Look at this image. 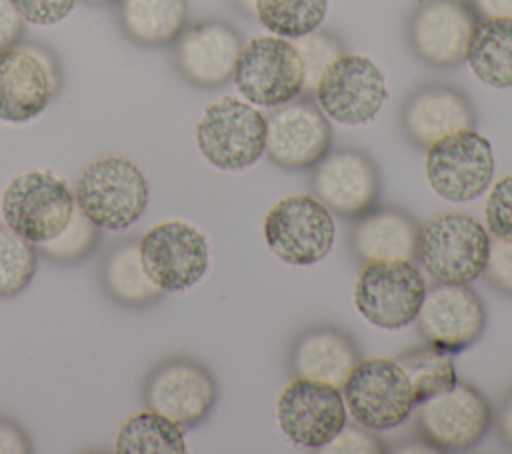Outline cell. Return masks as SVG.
Here are the masks:
<instances>
[{
	"label": "cell",
	"mask_w": 512,
	"mask_h": 454,
	"mask_svg": "<svg viewBox=\"0 0 512 454\" xmlns=\"http://www.w3.org/2000/svg\"><path fill=\"white\" fill-rule=\"evenodd\" d=\"M490 236L468 214L446 212L418 228L416 260L442 284H468L486 266Z\"/></svg>",
	"instance_id": "cell-1"
},
{
	"label": "cell",
	"mask_w": 512,
	"mask_h": 454,
	"mask_svg": "<svg viewBox=\"0 0 512 454\" xmlns=\"http://www.w3.org/2000/svg\"><path fill=\"white\" fill-rule=\"evenodd\" d=\"M76 206L104 230H124L148 206V182L140 168L122 156L90 162L78 178Z\"/></svg>",
	"instance_id": "cell-2"
},
{
	"label": "cell",
	"mask_w": 512,
	"mask_h": 454,
	"mask_svg": "<svg viewBox=\"0 0 512 454\" xmlns=\"http://www.w3.org/2000/svg\"><path fill=\"white\" fill-rule=\"evenodd\" d=\"M0 210L4 224L12 232L40 246L68 226L76 202L62 178L48 170H30L8 182Z\"/></svg>",
	"instance_id": "cell-3"
},
{
	"label": "cell",
	"mask_w": 512,
	"mask_h": 454,
	"mask_svg": "<svg viewBox=\"0 0 512 454\" xmlns=\"http://www.w3.org/2000/svg\"><path fill=\"white\" fill-rule=\"evenodd\" d=\"M344 404L354 422L370 432L396 428L416 408L412 384L396 360H358L344 386Z\"/></svg>",
	"instance_id": "cell-4"
},
{
	"label": "cell",
	"mask_w": 512,
	"mask_h": 454,
	"mask_svg": "<svg viewBox=\"0 0 512 454\" xmlns=\"http://www.w3.org/2000/svg\"><path fill=\"white\" fill-rule=\"evenodd\" d=\"M196 144L212 166L244 170L266 152V118L250 104L226 96L204 108Z\"/></svg>",
	"instance_id": "cell-5"
},
{
	"label": "cell",
	"mask_w": 512,
	"mask_h": 454,
	"mask_svg": "<svg viewBox=\"0 0 512 454\" xmlns=\"http://www.w3.org/2000/svg\"><path fill=\"white\" fill-rule=\"evenodd\" d=\"M232 78L248 102L266 108L292 102L304 92L298 50L280 36H256L242 44Z\"/></svg>",
	"instance_id": "cell-6"
},
{
	"label": "cell",
	"mask_w": 512,
	"mask_h": 454,
	"mask_svg": "<svg viewBox=\"0 0 512 454\" xmlns=\"http://www.w3.org/2000/svg\"><path fill=\"white\" fill-rule=\"evenodd\" d=\"M336 226L330 210L310 194L278 200L266 214L264 238L268 248L284 262L310 266L332 250Z\"/></svg>",
	"instance_id": "cell-7"
},
{
	"label": "cell",
	"mask_w": 512,
	"mask_h": 454,
	"mask_svg": "<svg viewBox=\"0 0 512 454\" xmlns=\"http://www.w3.org/2000/svg\"><path fill=\"white\" fill-rule=\"evenodd\" d=\"M426 296L412 260H378L360 270L354 284L356 310L374 326L396 330L410 324Z\"/></svg>",
	"instance_id": "cell-8"
},
{
	"label": "cell",
	"mask_w": 512,
	"mask_h": 454,
	"mask_svg": "<svg viewBox=\"0 0 512 454\" xmlns=\"http://www.w3.org/2000/svg\"><path fill=\"white\" fill-rule=\"evenodd\" d=\"M142 398L150 410L160 412L182 430H188L210 414L218 398V384L202 362L176 356L156 364L148 372Z\"/></svg>",
	"instance_id": "cell-9"
},
{
	"label": "cell",
	"mask_w": 512,
	"mask_h": 454,
	"mask_svg": "<svg viewBox=\"0 0 512 454\" xmlns=\"http://www.w3.org/2000/svg\"><path fill=\"white\" fill-rule=\"evenodd\" d=\"M426 178L450 202L478 198L494 174L490 142L474 128L452 132L426 148Z\"/></svg>",
	"instance_id": "cell-10"
},
{
	"label": "cell",
	"mask_w": 512,
	"mask_h": 454,
	"mask_svg": "<svg viewBox=\"0 0 512 454\" xmlns=\"http://www.w3.org/2000/svg\"><path fill=\"white\" fill-rule=\"evenodd\" d=\"M314 96L328 118L360 126L376 118L388 92L384 74L370 58L340 54L320 76Z\"/></svg>",
	"instance_id": "cell-11"
},
{
	"label": "cell",
	"mask_w": 512,
	"mask_h": 454,
	"mask_svg": "<svg viewBox=\"0 0 512 454\" xmlns=\"http://www.w3.org/2000/svg\"><path fill=\"white\" fill-rule=\"evenodd\" d=\"M140 260L158 288L180 292L202 280L208 270L210 248L198 228L168 220L152 226L140 238Z\"/></svg>",
	"instance_id": "cell-12"
},
{
	"label": "cell",
	"mask_w": 512,
	"mask_h": 454,
	"mask_svg": "<svg viewBox=\"0 0 512 454\" xmlns=\"http://www.w3.org/2000/svg\"><path fill=\"white\" fill-rule=\"evenodd\" d=\"M340 388L294 376L276 402V418L288 440L300 448H324L346 426Z\"/></svg>",
	"instance_id": "cell-13"
},
{
	"label": "cell",
	"mask_w": 512,
	"mask_h": 454,
	"mask_svg": "<svg viewBox=\"0 0 512 454\" xmlns=\"http://www.w3.org/2000/svg\"><path fill=\"white\" fill-rule=\"evenodd\" d=\"M420 436L436 450L460 452L476 446L490 428L492 412L480 390L456 382L450 390L416 404Z\"/></svg>",
	"instance_id": "cell-14"
},
{
	"label": "cell",
	"mask_w": 512,
	"mask_h": 454,
	"mask_svg": "<svg viewBox=\"0 0 512 454\" xmlns=\"http://www.w3.org/2000/svg\"><path fill=\"white\" fill-rule=\"evenodd\" d=\"M422 338L448 354L472 346L486 328V308L476 290L466 284H442L426 290L416 314Z\"/></svg>",
	"instance_id": "cell-15"
},
{
	"label": "cell",
	"mask_w": 512,
	"mask_h": 454,
	"mask_svg": "<svg viewBox=\"0 0 512 454\" xmlns=\"http://www.w3.org/2000/svg\"><path fill=\"white\" fill-rule=\"evenodd\" d=\"M314 196L344 218H358L376 206L380 196V172L374 160L356 148L328 150L312 166Z\"/></svg>",
	"instance_id": "cell-16"
},
{
	"label": "cell",
	"mask_w": 512,
	"mask_h": 454,
	"mask_svg": "<svg viewBox=\"0 0 512 454\" xmlns=\"http://www.w3.org/2000/svg\"><path fill=\"white\" fill-rule=\"evenodd\" d=\"M332 144L324 112L310 100H292L266 118V154L284 170H306L322 160Z\"/></svg>",
	"instance_id": "cell-17"
},
{
	"label": "cell",
	"mask_w": 512,
	"mask_h": 454,
	"mask_svg": "<svg viewBox=\"0 0 512 454\" xmlns=\"http://www.w3.org/2000/svg\"><path fill=\"white\" fill-rule=\"evenodd\" d=\"M476 22L474 8L464 0H422L410 16V46L430 66H454L466 58Z\"/></svg>",
	"instance_id": "cell-18"
},
{
	"label": "cell",
	"mask_w": 512,
	"mask_h": 454,
	"mask_svg": "<svg viewBox=\"0 0 512 454\" xmlns=\"http://www.w3.org/2000/svg\"><path fill=\"white\" fill-rule=\"evenodd\" d=\"M56 92V72L46 52L12 44L0 50V120L22 124L46 110Z\"/></svg>",
	"instance_id": "cell-19"
},
{
	"label": "cell",
	"mask_w": 512,
	"mask_h": 454,
	"mask_svg": "<svg viewBox=\"0 0 512 454\" xmlns=\"http://www.w3.org/2000/svg\"><path fill=\"white\" fill-rule=\"evenodd\" d=\"M178 72L194 86L216 88L226 84L242 48L238 32L222 20H206L182 30L174 40Z\"/></svg>",
	"instance_id": "cell-20"
},
{
	"label": "cell",
	"mask_w": 512,
	"mask_h": 454,
	"mask_svg": "<svg viewBox=\"0 0 512 454\" xmlns=\"http://www.w3.org/2000/svg\"><path fill=\"white\" fill-rule=\"evenodd\" d=\"M402 128L416 146L428 148L452 132L474 128V108L460 90L428 84L406 100Z\"/></svg>",
	"instance_id": "cell-21"
},
{
	"label": "cell",
	"mask_w": 512,
	"mask_h": 454,
	"mask_svg": "<svg viewBox=\"0 0 512 454\" xmlns=\"http://www.w3.org/2000/svg\"><path fill=\"white\" fill-rule=\"evenodd\" d=\"M360 360L354 340L334 326L304 330L292 350L290 368L298 378H308L342 388L348 374Z\"/></svg>",
	"instance_id": "cell-22"
},
{
	"label": "cell",
	"mask_w": 512,
	"mask_h": 454,
	"mask_svg": "<svg viewBox=\"0 0 512 454\" xmlns=\"http://www.w3.org/2000/svg\"><path fill=\"white\" fill-rule=\"evenodd\" d=\"M354 220L350 244L354 256L364 264L416 258L418 224L408 212L394 206H374Z\"/></svg>",
	"instance_id": "cell-23"
},
{
	"label": "cell",
	"mask_w": 512,
	"mask_h": 454,
	"mask_svg": "<svg viewBox=\"0 0 512 454\" xmlns=\"http://www.w3.org/2000/svg\"><path fill=\"white\" fill-rule=\"evenodd\" d=\"M186 0H120L118 24L126 38L142 46L172 44L186 28Z\"/></svg>",
	"instance_id": "cell-24"
},
{
	"label": "cell",
	"mask_w": 512,
	"mask_h": 454,
	"mask_svg": "<svg viewBox=\"0 0 512 454\" xmlns=\"http://www.w3.org/2000/svg\"><path fill=\"white\" fill-rule=\"evenodd\" d=\"M464 60L480 82L512 88V18L478 20Z\"/></svg>",
	"instance_id": "cell-25"
},
{
	"label": "cell",
	"mask_w": 512,
	"mask_h": 454,
	"mask_svg": "<svg viewBox=\"0 0 512 454\" xmlns=\"http://www.w3.org/2000/svg\"><path fill=\"white\" fill-rule=\"evenodd\" d=\"M102 284L112 300L124 306H148L162 298L140 260V240H126L110 248L102 264Z\"/></svg>",
	"instance_id": "cell-26"
},
{
	"label": "cell",
	"mask_w": 512,
	"mask_h": 454,
	"mask_svg": "<svg viewBox=\"0 0 512 454\" xmlns=\"http://www.w3.org/2000/svg\"><path fill=\"white\" fill-rule=\"evenodd\" d=\"M114 450L118 454H184L186 442L176 422L148 408L120 426Z\"/></svg>",
	"instance_id": "cell-27"
},
{
	"label": "cell",
	"mask_w": 512,
	"mask_h": 454,
	"mask_svg": "<svg viewBox=\"0 0 512 454\" xmlns=\"http://www.w3.org/2000/svg\"><path fill=\"white\" fill-rule=\"evenodd\" d=\"M450 356L452 354L442 352L428 344L404 352L396 358V362L402 366L412 384L416 404L450 390L458 382Z\"/></svg>",
	"instance_id": "cell-28"
},
{
	"label": "cell",
	"mask_w": 512,
	"mask_h": 454,
	"mask_svg": "<svg viewBox=\"0 0 512 454\" xmlns=\"http://www.w3.org/2000/svg\"><path fill=\"white\" fill-rule=\"evenodd\" d=\"M328 12V0H256L254 16L280 38H298L318 30Z\"/></svg>",
	"instance_id": "cell-29"
},
{
	"label": "cell",
	"mask_w": 512,
	"mask_h": 454,
	"mask_svg": "<svg viewBox=\"0 0 512 454\" xmlns=\"http://www.w3.org/2000/svg\"><path fill=\"white\" fill-rule=\"evenodd\" d=\"M36 264V246L0 224V298L20 294L32 282Z\"/></svg>",
	"instance_id": "cell-30"
},
{
	"label": "cell",
	"mask_w": 512,
	"mask_h": 454,
	"mask_svg": "<svg viewBox=\"0 0 512 454\" xmlns=\"http://www.w3.org/2000/svg\"><path fill=\"white\" fill-rule=\"evenodd\" d=\"M100 240V228L92 224L82 210L76 206L68 226L52 240L40 244V252H44L46 258L60 262V264H70L76 262L92 252V248Z\"/></svg>",
	"instance_id": "cell-31"
},
{
	"label": "cell",
	"mask_w": 512,
	"mask_h": 454,
	"mask_svg": "<svg viewBox=\"0 0 512 454\" xmlns=\"http://www.w3.org/2000/svg\"><path fill=\"white\" fill-rule=\"evenodd\" d=\"M294 48L298 50V56L302 60L304 68V92H314L320 76L324 70L340 56L342 46L340 42L324 32H308L304 36L294 38Z\"/></svg>",
	"instance_id": "cell-32"
},
{
	"label": "cell",
	"mask_w": 512,
	"mask_h": 454,
	"mask_svg": "<svg viewBox=\"0 0 512 454\" xmlns=\"http://www.w3.org/2000/svg\"><path fill=\"white\" fill-rule=\"evenodd\" d=\"M484 218L494 238L512 240V176L500 178L486 200Z\"/></svg>",
	"instance_id": "cell-33"
},
{
	"label": "cell",
	"mask_w": 512,
	"mask_h": 454,
	"mask_svg": "<svg viewBox=\"0 0 512 454\" xmlns=\"http://www.w3.org/2000/svg\"><path fill=\"white\" fill-rule=\"evenodd\" d=\"M488 282L502 294L512 296V240L490 238L488 260L484 272Z\"/></svg>",
	"instance_id": "cell-34"
},
{
	"label": "cell",
	"mask_w": 512,
	"mask_h": 454,
	"mask_svg": "<svg viewBox=\"0 0 512 454\" xmlns=\"http://www.w3.org/2000/svg\"><path fill=\"white\" fill-rule=\"evenodd\" d=\"M20 16L36 26H50L64 20L76 0H12Z\"/></svg>",
	"instance_id": "cell-35"
},
{
	"label": "cell",
	"mask_w": 512,
	"mask_h": 454,
	"mask_svg": "<svg viewBox=\"0 0 512 454\" xmlns=\"http://www.w3.org/2000/svg\"><path fill=\"white\" fill-rule=\"evenodd\" d=\"M324 452H380V440L368 428L344 426L324 448Z\"/></svg>",
	"instance_id": "cell-36"
},
{
	"label": "cell",
	"mask_w": 512,
	"mask_h": 454,
	"mask_svg": "<svg viewBox=\"0 0 512 454\" xmlns=\"http://www.w3.org/2000/svg\"><path fill=\"white\" fill-rule=\"evenodd\" d=\"M32 442L24 428L10 418L0 416V454H28Z\"/></svg>",
	"instance_id": "cell-37"
},
{
	"label": "cell",
	"mask_w": 512,
	"mask_h": 454,
	"mask_svg": "<svg viewBox=\"0 0 512 454\" xmlns=\"http://www.w3.org/2000/svg\"><path fill=\"white\" fill-rule=\"evenodd\" d=\"M24 32V18L12 0H0V50L16 44Z\"/></svg>",
	"instance_id": "cell-38"
},
{
	"label": "cell",
	"mask_w": 512,
	"mask_h": 454,
	"mask_svg": "<svg viewBox=\"0 0 512 454\" xmlns=\"http://www.w3.org/2000/svg\"><path fill=\"white\" fill-rule=\"evenodd\" d=\"M472 8L482 18H512V0H472Z\"/></svg>",
	"instance_id": "cell-39"
},
{
	"label": "cell",
	"mask_w": 512,
	"mask_h": 454,
	"mask_svg": "<svg viewBox=\"0 0 512 454\" xmlns=\"http://www.w3.org/2000/svg\"><path fill=\"white\" fill-rule=\"evenodd\" d=\"M498 432L508 446H512V394L502 402L498 410Z\"/></svg>",
	"instance_id": "cell-40"
},
{
	"label": "cell",
	"mask_w": 512,
	"mask_h": 454,
	"mask_svg": "<svg viewBox=\"0 0 512 454\" xmlns=\"http://www.w3.org/2000/svg\"><path fill=\"white\" fill-rule=\"evenodd\" d=\"M234 4L248 16H254V6H256V0H234Z\"/></svg>",
	"instance_id": "cell-41"
},
{
	"label": "cell",
	"mask_w": 512,
	"mask_h": 454,
	"mask_svg": "<svg viewBox=\"0 0 512 454\" xmlns=\"http://www.w3.org/2000/svg\"><path fill=\"white\" fill-rule=\"evenodd\" d=\"M86 4H106V2H112V0H82Z\"/></svg>",
	"instance_id": "cell-42"
}]
</instances>
